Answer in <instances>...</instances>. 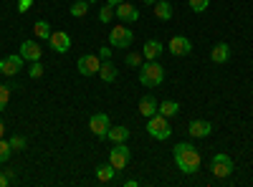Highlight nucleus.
<instances>
[{
	"label": "nucleus",
	"instance_id": "nucleus-1",
	"mask_svg": "<svg viewBox=\"0 0 253 187\" xmlns=\"http://www.w3.org/2000/svg\"><path fill=\"white\" fill-rule=\"evenodd\" d=\"M175 164L180 167V172L185 175H195L200 170V152L193 147V144H187V142H177L175 144Z\"/></svg>",
	"mask_w": 253,
	"mask_h": 187
},
{
	"label": "nucleus",
	"instance_id": "nucleus-2",
	"mask_svg": "<svg viewBox=\"0 0 253 187\" xmlns=\"http://www.w3.org/2000/svg\"><path fill=\"white\" fill-rule=\"evenodd\" d=\"M165 81V66L157 64V61H147V64L139 66V84L147 89H157Z\"/></svg>",
	"mask_w": 253,
	"mask_h": 187
},
{
	"label": "nucleus",
	"instance_id": "nucleus-3",
	"mask_svg": "<svg viewBox=\"0 0 253 187\" xmlns=\"http://www.w3.org/2000/svg\"><path fill=\"white\" fill-rule=\"evenodd\" d=\"M147 132H150V137H152V139L162 142V139H167V137L172 134V127L167 124V116H162V114H155V116H150V119H147Z\"/></svg>",
	"mask_w": 253,
	"mask_h": 187
},
{
	"label": "nucleus",
	"instance_id": "nucleus-4",
	"mask_svg": "<svg viewBox=\"0 0 253 187\" xmlns=\"http://www.w3.org/2000/svg\"><path fill=\"white\" fill-rule=\"evenodd\" d=\"M210 170H213V175L218 180H225V177L233 175V159H230L225 152H218V154H213V159H210Z\"/></svg>",
	"mask_w": 253,
	"mask_h": 187
},
{
	"label": "nucleus",
	"instance_id": "nucleus-5",
	"mask_svg": "<svg viewBox=\"0 0 253 187\" xmlns=\"http://www.w3.org/2000/svg\"><path fill=\"white\" fill-rule=\"evenodd\" d=\"M134 43V33L126 26H117L109 31V46L112 48H129Z\"/></svg>",
	"mask_w": 253,
	"mask_h": 187
},
{
	"label": "nucleus",
	"instance_id": "nucleus-6",
	"mask_svg": "<svg viewBox=\"0 0 253 187\" xmlns=\"http://www.w3.org/2000/svg\"><path fill=\"white\" fill-rule=\"evenodd\" d=\"M129 150H126V142H117L114 147L109 150V164L114 170H124L126 164H129Z\"/></svg>",
	"mask_w": 253,
	"mask_h": 187
},
{
	"label": "nucleus",
	"instance_id": "nucleus-7",
	"mask_svg": "<svg viewBox=\"0 0 253 187\" xmlns=\"http://www.w3.org/2000/svg\"><path fill=\"white\" fill-rule=\"evenodd\" d=\"M99 66H101V58L99 56H91V53H84L79 61H76V69L81 76H94L99 74Z\"/></svg>",
	"mask_w": 253,
	"mask_h": 187
},
{
	"label": "nucleus",
	"instance_id": "nucleus-8",
	"mask_svg": "<svg viewBox=\"0 0 253 187\" xmlns=\"http://www.w3.org/2000/svg\"><path fill=\"white\" fill-rule=\"evenodd\" d=\"M109 127H112V121H109V116L104 114V112L91 114V119H89V129L94 132V137H99V139H107Z\"/></svg>",
	"mask_w": 253,
	"mask_h": 187
},
{
	"label": "nucleus",
	"instance_id": "nucleus-9",
	"mask_svg": "<svg viewBox=\"0 0 253 187\" xmlns=\"http://www.w3.org/2000/svg\"><path fill=\"white\" fill-rule=\"evenodd\" d=\"M48 46L56 51V53H69L71 48V36L66 31H53L51 38H48Z\"/></svg>",
	"mask_w": 253,
	"mask_h": 187
},
{
	"label": "nucleus",
	"instance_id": "nucleus-10",
	"mask_svg": "<svg viewBox=\"0 0 253 187\" xmlns=\"http://www.w3.org/2000/svg\"><path fill=\"white\" fill-rule=\"evenodd\" d=\"M20 69H23V56H3L0 58V74L3 76H15Z\"/></svg>",
	"mask_w": 253,
	"mask_h": 187
},
{
	"label": "nucleus",
	"instance_id": "nucleus-11",
	"mask_svg": "<svg viewBox=\"0 0 253 187\" xmlns=\"http://www.w3.org/2000/svg\"><path fill=\"white\" fill-rule=\"evenodd\" d=\"M167 51H170L172 56H187L190 51H193V43H190L187 36H172L170 43H167Z\"/></svg>",
	"mask_w": 253,
	"mask_h": 187
},
{
	"label": "nucleus",
	"instance_id": "nucleus-12",
	"mask_svg": "<svg viewBox=\"0 0 253 187\" xmlns=\"http://www.w3.org/2000/svg\"><path fill=\"white\" fill-rule=\"evenodd\" d=\"M114 15L122 20V23H137V20H139V10L132 3H126V0L114 8Z\"/></svg>",
	"mask_w": 253,
	"mask_h": 187
},
{
	"label": "nucleus",
	"instance_id": "nucleus-13",
	"mask_svg": "<svg viewBox=\"0 0 253 187\" xmlns=\"http://www.w3.org/2000/svg\"><path fill=\"white\" fill-rule=\"evenodd\" d=\"M210 132H213V124L205 121V119H193V121H190V127H187V134L190 137H198V139L208 137Z\"/></svg>",
	"mask_w": 253,
	"mask_h": 187
},
{
	"label": "nucleus",
	"instance_id": "nucleus-14",
	"mask_svg": "<svg viewBox=\"0 0 253 187\" xmlns=\"http://www.w3.org/2000/svg\"><path fill=\"white\" fill-rule=\"evenodd\" d=\"M20 56H23V61H41L43 48H41L36 40H23V43H20Z\"/></svg>",
	"mask_w": 253,
	"mask_h": 187
},
{
	"label": "nucleus",
	"instance_id": "nucleus-15",
	"mask_svg": "<svg viewBox=\"0 0 253 187\" xmlns=\"http://www.w3.org/2000/svg\"><path fill=\"white\" fill-rule=\"evenodd\" d=\"M157 107H160V101H157L152 94H147V96H142V99H139V114H142V116H147V119L157 114Z\"/></svg>",
	"mask_w": 253,
	"mask_h": 187
},
{
	"label": "nucleus",
	"instance_id": "nucleus-16",
	"mask_svg": "<svg viewBox=\"0 0 253 187\" xmlns=\"http://www.w3.org/2000/svg\"><path fill=\"white\" fill-rule=\"evenodd\" d=\"M162 51H165V46L160 43L157 38H152V40H147V43H144V48H142V56H144L147 61H157Z\"/></svg>",
	"mask_w": 253,
	"mask_h": 187
},
{
	"label": "nucleus",
	"instance_id": "nucleus-17",
	"mask_svg": "<svg viewBox=\"0 0 253 187\" xmlns=\"http://www.w3.org/2000/svg\"><path fill=\"white\" fill-rule=\"evenodd\" d=\"M228 58H230V46L228 43H215L213 51H210V61H213V64H228Z\"/></svg>",
	"mask_w": 253,
	"mask_h": 187
},
{
	"label": "nucleus",
	"instance_id": "nucleus-18",
	"mask_svg": "<svg viewBox=\"0 0 253 187\" xmlns=\"http://www.w3.org/2000/svg\"><path fill=\"white\" fill-rule=\"evenodd\" d=\"M99 76H101V81H107V84H112V81L119 76L117 66L112 64V58H109V61H101V66H99Z\"/></svg>",
	"mask_w": 253,
	"mask_h": 187
},
{
	"label": "nucleus",
	"instance_id": "nucleus-19",
	"mask_svg": "<svg viewBox=\"0 0 253 187\" xmlns=\"http://www.w3.org/2000/svg\"><path fill=\"white\" fill-rule=\"evenodd\" d=\"M172 5H170V0H157L155 3V15L160 18V20H170L172 18Z\"/></svg>",
	"mask_w": 253,
	"mask_h": 187
},
{
	"label": "nucleus",
	"instance_id": "nucleus-20",
	"mask_svg": "<svg viewBox=\"0 0 253 187\" xmlns=\"http://www.w3.org/2000/svg\"><path fill=\"white\" fill-rule=\"evenodd\" d=\"M107 139H109L112 144H117V142H126V139H129V129H126V127H109Z\"/></svg>",
	"mask_w": 253,
	"mask_h": 187
},
{
	"label": "nucleus",
	"instance_id": "nucleus-21",
	"mask_svg": "<svg viewBox=\"0 0 253 187\" xmlns=\"http://www.w3.org/2000/svg\"><path fill=\"white\" fill-rule=\"evenodd\" d=\"M157 112H160L162 116H167V119H170V116L180 114V104H177V101H172V99H170V101L165 99V101L160 104V107H157Z\"/></svg>",
	"mask_w": 253,
	"mask_h": 187
},
{
	"label": "nucleus",
	"instance_id": "nucleus-22",
	"mask_svg": "<svg viewBox=\"0 0 253 187\" xmlns=\"http://www.w3.org/2000/svg\"><path fill=\"white\" fill-rule=\"evenodd\" d=\"M114 175H117V170L112 167V164H99L96 167V180L99 182H112Z\"/></svg>",
	"mask_w": 253,
	"mask_h": 187
},
{
	"label": "nucleus",
	"instance_id": "nucleus-23",
	"mask_svg": "<svg viewBox=\"0 0 253 187\" xmlns=\"http://www.w3.org/2000/svg\"><path fill=\"white\" fill-rule=\"evenodd\" d=\"M33 33L41 38V40H48L51 38V26H48V20H36V26H33Z\"/></svg>",
	"mask_w": 253,
	"mask_h": 187
},
{
	"label": "nucleus",
	"instance_id": "nucleus-24",
	"mask_svg": "<svg viewBox=\"0 0 253 187\" xmlns=\"http://www.w3.org/2000/svg\"><path fill=\"white\" fill-rule=\"evenodd\" d=\"M69 10H71L74 18H84V15L89 13V3H86V0H76V3H71Z\"/></svg>",
	"mask_w": 253,
	"mask_h": 187
},
{
	"label": "nucleus",
	"instance_id": "nucleus-25",
	"mask_svg": "<svg viewBox=\"0 0 253 187\" xmlns=\"http://www.w3.org/2000/svg\"><path fill=\"white\" fill-rule=\"evenodd\" d=\"M124 64L129 66V69H139V66L144 64V56H142V53H134V51H129V53L124 56Z\"/></svg>",
	"mask_w": 253,
	"mask_h": 187
},
{
	"label": "nucleus",
	"instance_id": "nucleus-26",
	"mask_svg": "<svg viewBox=\"0 0 253 187\" xmlns=\"http://www.w3.org/2000/svg\"><path fill=\"white\" fill-rule=\"evenodd\" d=\"M13 150H10V142H5V137H0V164H5L10 159Z\"/></svg>",
	"mask_w": 253,
	"mask_h": 187
},
{
	"label": "nucleus",
	"instance_id": "nucleus-27",
	"mask_svg": "<svg viewBox=\"0 0 253 187\" xmlns=\"http://www.w3.org/2000/svg\"><path fill=\"white\" fill-rule=\"evenodd\" d=\"M187 5L193 13H205L208 5H210V0H187Z\"/></svg>",
	"mask_w": 253,
	"mask_h": 187
},
{
	"label": "nucleus",
	"instance_id": "nucleus-28",
	"mask_svg": "<svg viewBox=\"0 0 253 187\" xmlns=\"http://www.w3.org/2000/svg\"><path fill=\"white\" fill-rule=\"evenodd\" d=\"M8 142H10V150H13V152H20V150H26V137H20V134L10 137Z\"/></svg>",
	"mask_w": 253,
	"mask_h": 187
},
{
	"label": "nucleus",
	"instance_id": "nucleus-29",
	"mask_svg": "<svg viewBox=\"0 0 253 187\" xmlns=\"http://www.w3.org/2000/svg\"><path fill=\"white\" fill-rule=\"evenodd\" d=\"M8 101H10V86H3V84H0V112L8 107Z\"/></svg>",
	"mask_w": 253,
	"mask_h": 187
},
{
	"label": "nucleus",
	"instance_id": "nucleus-30",
	"mask_svg": "<svg viewBox=\"0 0 253 187\" xmlns=\"http://www.w3.org/2000/svg\"><path fill=\"white\" fill-rule=\"evenodd\" d=\"M28 76H31V78H41V76H43V66H41V61H31Z\"/></svg>",
	"mask_w": 253,
	"mask_h": 187
},
{
	"label": "nucleus",
	"instance_id": "nucleus-31",
	"mask_svg": "<svg viewBox=\"0 0 253 187\" xmlns=\"http://www.w3.org/2000/svg\"><path fill=\"white\" fill-rule=\"evenodd\" d=\"M112 18H114V8H112V5H104V8L99 10V20H101V23H109Z\"/></svg>",
	"mask_w": 253,
	"mask_h": 187
},
{
	"label": "nucleus",
	"instance_id": "nucleus-32",
	"mask_svg": "<svg viewBox=\"0 0 253 187\" xmlns=\"http://www.w3.org/2000/svg\"><path fill=\"white\" fill-rule=\"evenodd\" d=\"M31 5H33V0H18V10H20V13H28Z\"/></svg>",
	"mask_w": 253,
	"mask_h": 187
},
{
	"label": "nucleus",
	"instance_id": "nucleus-33",
	"mask_svg": "<svg viewBox=\"0 0 253 187\" xmlns=\"http://www.w3.org/2000/svg\"><path fill=\"white\" fill-rule=\"evenodd\" d=\"M99 58H101V61H109V58H112V46H109V48L101 46V48H99Z\"/></svg>",
	"mask_w": 253,
	"mask_h": 187
},
{
	"label": "nucleus",
	"instance_id": "nucleus-34",
	"mask_svg": "<svg viewBox=\"0 0 253 187\" xmlns=\"http://www.w3.org/2000/svg\"><path fill=\"white\" fill-rule=\"evenodd\" d=\"M5 185H8V175L0 172V187H5Z\"/></svg>",
	"mask_w": 253,
	"mask_h": 187
},
{
	"label": "nucleus",
	"instance_id": "nucleus-35",
	"mask_svg": "<svg viewBox=\"0 0 253 187\" xmlns=\"http://www.w3.org/2000/svg\"><path fill=\"white\" fill-rule=\"evenodd\" d=\"M119 3H124V0H107V5H112V8H117Z\"/></svg>",
	"mask_w": 253,
	"mask_h": 187
},
{
	"label": "nucleus",
	"instance_id": "nucleus-36",
	"mask_svg": "<svg viewBox=\"0 0 253 187\" xmlns=\"http://www.w3.org/2000/svg\"><path fill=\"white\" fill-rule=\"evenodd\" d=\"M0 137H5V124H3V119H0Z\"/></svg>",
	"mask_w": 253,
	"mask_h": 187
},
{
	"label": "nucleus",
	"instance_id": "nucleus-37",
	"mask_svg": "<svg viewBox=\"0 0 253 187\" xmlns=\"http://www.w3.org/2000/svg\"><path fill=\"white\" fill-rule=\"evenodd\" d=\"M157 3V0H144V5H155Z\"/></svg>",
	"mask_w": 253,
	"mask_h": 187
},
{
	"label": "nucleus",
	"instance_id": "nucleus-38",
	"mask_svg": "<svg viewBox=\"0 0 253 187\" xmlns=\"http://www.w3.org/2000/svg\"><path fill=\"white\" fill-rule=\"evenodd\" d=\"M86 3H99V0H86Z\"/></svg>",
	"mask_w": 253,
	"mask_h": 187
}]
</instances>
